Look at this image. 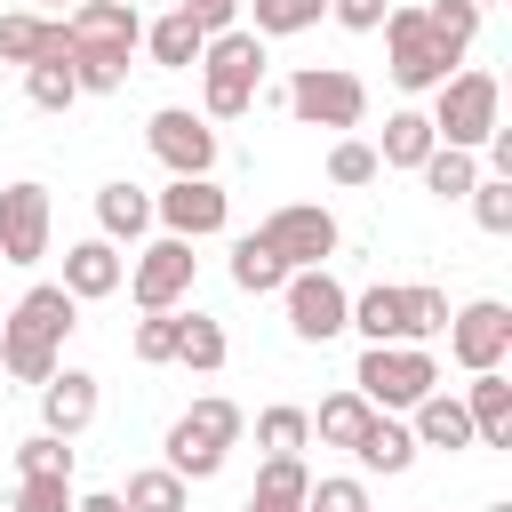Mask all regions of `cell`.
Returning <instances> with one entry per match:
<instances>
[{
	"mask_svg": "<svg viewBox=\"0 0 512 512\" xmlns=\"http://www.w3.org/2000/svg\"><path fill=\"white\" fill-rule=\"evenodd\" d=\"M96 232H104V240H144V232H152V192H136L128 176L104 184V192H96Z\"/></svg>",
	"mask_w": 512,
	"mask_h": 512,
	"instance_id": "cell-24",
	"label": "cell"
},
{
	"mask_svg": "<svg viewBox=\"0 0 512 512\" xmlns=\"http://www.w3.org/2000/svg\"><path fill=\"white\" fill-rule=\"evenodd\" d=\"M280 280H288V264L264 248V232H240L232 240V288L240 296H280Z\"/></svg>",
	"mask_w": 512,
	"mask_h": 512,
	"instance_id": "cell-25",
	"label": "cell"
},
{
	"mask_svg": "<svg viewBox=\"0 0 512 512\" xmlns=\"http://www.w3.org/2000/svg\"><path fill=\"white\" fill-rule=\"evenodd\" d=\"M152 224H168L176 240H208L232 224V200L216 176H168V192H152Z\"/></svg>",
	"mask_w": 512,
	"mask_h": 512,
	"instance_id": "cell-13",
	"label": "cell"
},
{
	"mask_svg": "<svg viewBox=\"0 0 512 512\" xmlns=\"http://www.w3.org/2000/svg\"><path fill=\"white\" fill-rule=\"evenodd\" d=\"M72 512H128L120 488H96V496H72Z\"/></svg>",
	"mask_w": 512,
	"mask_h": 512,
	"instance_id": "cell-46",
	"label": "cell"
},
{
	"mask_svg": "<svg viewBox=\"0 0 512 512\" xmlns=\"http://www.w3.org/2000/svg\"><path fill=\"white\" fill-rule=\"evenodd\" d=\"M240 8H248L256 40H288V32H312L328 16V0H240Z\"/></svg>",
	"mask_w": 512,
	"mask_h": 512,
	"instance_id": "cell-29",
	"label": "cell"
},
{
	"mask_svg": "<svg viewBox=\"0 0 512 512\" xmlns=\"http://www.w3.org/2000/svg\"><path fill=\"white\" fill-rule=\"evenodd\" d=\"M256 440H264V456H304V440H312V416L280 400V408H264V416H256Z\"/></svg>",
	"mask_w": 512,
	"mask_h": 512,
	"instance_id": "cell-35",
	"label": "cell"
},
{
	"mask_svg": "<svg viewBox=\"0 0 512 512\" xmlns=\"http://www.w3.org/2000/svg\"><path fill=\"white\" fill-rule=\"evenodd\" d=\"M280 304H288L296 344H336V336H344V312H352V288H344L328 264H304V272L280 280Z\"/></svg>",
	"mask_w": 512,
	"mask_h": 512,
	"instance_id": "cell-8",
	"label": "cell"
},
{
	"mask_svg": "<svg viewBox=\"0 0 512 512\" xmlns=\"http://www.w3.org/2000/svg\"><path fill=\"white\" fill-rule=\"evenodd\" d=\"M176 320H184V312H144V320H136L128 344H136L144 368H168V360H176Z\"/></svg>",
	"mask_w": 512,
	"mask_h": 512,
	"instance_id": "cell-39",
	"label": "cell"
},
{
	"mask_svg": "<svg viewBox=\"0 0 512 512\" xmlns=\"http://www.w3.org/2000/svg\"><path fill=\"white\" fill-rule=\"evenodd\" d=\"M368 416H376V408H368V400H360V392L344 384V392H328V400H320L312 432H320V448H352V440L368 432Z\"/></svg>",
	"mask_w": 512,
	"mask_h": 512,
	"instance_id": "cell-31",
	"label": "cell"
},
{
	"mask_svg": "<svg viewBox=\"0 0 512 512\" xmlns=\"http://www.w3.org/2000/svg\"><path fill=\"white\" fill-rule=\"evenodd\" d=\"M464 200H472V216H480V232H496V240L512 232V176H480V184H472Z\"/></svg>",
	"mask_w": 512,
	"mask_h": 512,
	"instance_id": "cell-38",
	"label": "cell"
},
{
	"mask_svg": "<svg viewBox=\"0 0 512 512\" xmlns=\"http://www.w3.org/2000/svg\"><path fill=\"white\" fill-rule=\"evenodd\" d=\"M120 280H128V256H120V240H72L64 248V288H72V304H96V296H120Z\"/></svg>",
	"mask_w": 512,
	"mask_h": 512,
	"instance_id": "cell-16",
	"label": "cell"
},
{
	"mask_svg": "<svg viewBox=\"0 0 512 512\" xmlns=\"http://www.w3.org/2000/svg\"><path fill=\"white\" fill-rule=\"evenodd\" d=\"M144 144H152V160L168 176H216V120H200L184 104H160L144 120Z\"/></svg>",
	"mask_w": 512,
	"mask_h": 512,
	"instance_id": "cell-10",
	"label": "cell"
},
{
	"mask_svg": "<svg viewBox=\"0 0 512 512\" xmlns=\"http://www.w3.org/2000/svg\"><path fill=\"white\" fill-rule=\"evenodd\" d=\"M304 512H376V504H368V488L344 472V480H312V488H304Z\"/></svg>",
	"mask_w": 512,
	"mask_h": 512,
	"instance_id": "cell-41",
	"label": "cell"
},
{
	"mask_svg": "<svg viewBox=\"0 0 512 512\" xmlns=\"http://www.w3.org/2000/svg\"><path fill=\"white\" fill-rule=\"evenodd\" d=\"M432 384H440V360H432L424 344H368L360 368H352V392H360L368 408H384V416H408Z\"/></svg>",
	"mask_w": 512,
	"mask_h": 512,
	"instance_id": "cell-5",
	"label": "cell"
},
{
	"mask_svg": "<svg viewBox=\"0 0 512 512\" xmlns=\"http://www.w3.org/2000/svg\"><path fill=\"white\" fill-rule=\"evenodd\" d=\"M432 136L440 144H456V152H480L496 128H504V88H496V72H448L440 88H432Z\"/></svg>",
	"mask_w": 512,
	"mask_h": 512,
	"instance_id": "cell-4",
	"label": "cell"
},
{
	"mask_svg": "<svg viewBox=\"0 0 512 512\" xmlns=\"http://www.w3.org/2000/svg\"><path fill=\"white\" fill-rule=\"evenodd\" d=\"M344 456H352L360 472H384V480H392V472H408V464H416V432H408L400 416H384V408H376V416H368V432H360Z\"/></svg>",
	"mask_w": 512,
	"mask_h": 512,
	"instance_id": "cell-22",
	"label": "cell"
},
{
	"mask_svg": "<svg viewBox=\"0 0 512 512\" xmlns=\"http://www.w3.org/2000/svg\"><path fill=\"white\" fill-rule=\"evenodd\" d=\"M304 488H312L304 456H264V472H256L248 496H272V504H296V512H304Z\"/></svg>",
	"mask_w": 512,
	"mask_h": 512,
	"instance_id": "cell-37",
	"label": "cell"
},
{
	"mask_svg": "<svg viewBox=\"0 0 512 512\" xmlns=\"http://www.w3.org/2000/svg\"><path fill=\"white\" fill-rule=\"evenodd\" d=\"M72 80H80V96H120L128 88V48H72Z\"/></svg>",
	"mask_w": 512,
	"mask_h": 512,
	"instance_id": "cell-32",
	"label": "cell"
},
{
	"mask_svg": "<svg viewBox=\"0 0 512 512\" xmlns=\"http://www.w3.org/2000/svg\"><path fill=\"white\" fill-rule=\"evenodd\" d=\"M192 272H200V256H192V240H176V232H160L152 248H136V264H128V296H136V312H176L184 296H192Z\"/></svg>",
	"mask_w": 512,
	"mask_h": 512,
	"instance_id": "cell-9",
	"label": "cell"
},
{
	"mask_svg": "<svg viewBox=\"0 0 512 512\" xmlns=\"http://www.w3.org/2000/svg\"><path fill=\"white\" fill-rule=\"evenodd\" d=\"M256 232H264V248H272L288 272H304V264H328V256H336V240H344V232H336V216H328L320 200H288V208H272Z\"/></svg>",
	"mask_w": 512,
	"mask_h": 512,
	"instance_id": "cell-11",
	"label": "cell"
},
{
	"mask_svg": "<svg viewBox=\"0 0 512 512\" xmlns=\"http://www.w3.org/2000/svg\"><path fill=\"white\" fill-rule=\"evenodd\" d=\"M448 360L464 368V376H480V368H504V352H512V304H496V296H480V304H464V312H448Z\"/></svg>",
	"mask_w": 512,
	"mask_h": 512,
	"instance_id": "cell-12",
	"label": "cell"
},
{
	"mask_svg": "<svg viewBox=\"0 0 512 512\" xmlns=\"http://www.w3.org/2000/svg\"><path fill=\"white\" fill-rule=\"evenodd\" d=\"M488 512H512V504H488Z\"/></svg>",
	"mask_w": 512,
	"mask_h": 512,
	"instance_id": "cell-49",
	"label": "cell"
},
{
	"mask_svg": "<svg viewBox=\"0 0 512 512\" xmlns=\"http://www.w3.org/2000/svg\"><path fill=\"white\" fill-rule=\"evenodd\" d=\"M240 512H296V504H272V496H248Z\"/></svg>",
	"mask_w": 512,
	"mask_h": 512,
	"instance_id": "cell-47",
	"label": "cell"
},
{
	"mask_svg": "<svg viewBox=\"0 0 512 512\" xmlns=\"http://www.w3.org/2000/svg\"><path fill=\"white\" fill-rule=\"evenodd\" d=\"M416 176H424V192H432V200H464V192L480 184V160H472V152H456V144H432V152L416 160Z\"/></svg>",
	"mask_w": 512,
	"mask_h": 512,
	"instance_id": "cell-27",
	"label": "cell"
},
{
	"mask_svg": "<svg viewBox=\"0 0 512 512\" xmlns=\"http://www.w3.org/2000/svg\"><path fill=\"white\" fill-rule=\"evenodd\" d=\"M32 8H56V16H64V8H72V0H32Z\"/></svg>",
	"mask_w": 512,
	"mask_h": 512,
	"instance_id": "cell-48",
	"label": "cell"
},
{
	"mask_svg": "<svg viewBox=\"0 0 512 512\" xmlns=\"http://www.w3.org/2000/svg\"><path fill=\"white\" fill-rule=\"evenodd\" d=\"M256 80H264V40L248 24L208 32V48H200V120H240L256 104Z\"/></svg>",
	"mask_w": 512,
	"mask_h": 512,
	"instance_id": "cell-2",
	"label": "cell"
},
{
	"mask_svg": "<svg viewBox=\"0 0 512 512\" xmlns=\"http://www.w3.org/2000/svg\"><path fill=\"white\" fill-rule=\"evenodd\" d=\"M432 144H440V136H432L424 112H392V120H384V144H376V168H416Z\"/></svg>",
	"mask_w": 512,
	"mask_h": 512,
	"instance_id": "cell-30",
	"label": "cell"
},
{
	"mask_svg": "<svg viewBox=\"0 0 512 512\" xmlns=\"http://www.w3.org/2000/svg\"><path fill=\"white\" fill-rule=\"evenodd\" d=\"M376 32H384V56H392V64H384V72H392V88H408V96H416V88H440V80L456 72V56L432 40L424 8H384V24H376Z\"/></svg>",
	"mask_w": 512,
	"mask_h": 512,
	"instance_id": "cell-7",
	"label": "cell"
},
{
	"mask_svg": "<svg viewBox=\"0 0 512 512\" xmlns=\"http://www.w3.org/2000/svg\"><path fill=\"white\" fill-rule=\"evenodd\" d=\"M72 472H24L16 480V496H8V512H72Z\"/></svg>",
	"mask_w": 512,
	"mask_h": 512,
	"instance_id": "cell-36",
	"label": "cell"
},
{
	"mask_svg": "<svg viewBox=\"0 0 512 512\" xmlns=\"http://www.w3.org/2000/svg\"><path fill=\"white\" fill-rule=\"evenodd\" d=\"M128 8H144V0H128Z\"/></svg>",
	"mask_w": 512,
	"mask_h": 512,
	"instance_id": "cell-51",
	"label": "cell"
},
{
	"mask_svg": "<svg viewBox=\"0 0 512 512\" xmlns=\"http://www.w3.org/2000/svg\"><path fill=\"white\" fill-rule=\"evenodd\" d=\"M40 56H72V32H64V16H40V8H16V16H0V64H40Z\"/></svg>",
	"mask_w": 512,
	"mask_h": 512,
	"instance_id": "cell-20",
	"label": "cell"
},
{
	"mask_svg": "<svg viewBox=\"0 0 512 512\" xmlns=\"http://www.w3.org/2000/svg\"><path fill=\"white\" fill-rule=\"evenodd\" d=\"M344 328H360L368 344H416V336H408V288H400V280L360 288V296H352V312H344Z\"/></svg>",
	"mask_w": 512,
	"mask_h": 512,
	"instance_id": "cell-19",
	"label": "cell"
},
{
	"mask_svg": "<svg viewBox=\"0 0 512 512\" xmlns=\"http://www.w3.org/2000/svg\"><path fill=\"white\" fill-rule=\"evenodd\" d=\"M24 96H32L40 112H64V104H80L72 56H40V64H24Z\"/></svg>",
	"mask_w": 512,
	"mask_h": 512,
	"instance_id": "cell-33",
	"label": "cell"
},
{
	"mask_svg": "<svg viewBox=\"0 0 512 512\" xmlns=\"http://www.w3.org/2000/svg\"><path fill=\"white\" fill-rule=\"evenodd\" d=\"M64 32H72V48H136L144 40V16L128 0H72L64 8Z\"/></svg>",
	"mask_w": 512,
	"mask_h": 512,
	"instance_id": "cell-17",
	"label": "cell"
},
{
	"mask_svg": "<svg viewBox=\"0 0 512 512\" xmlns=\"http://www.w3.org/2000/svg\"><path fill=\"white\" fill-rule=\"evenodd\" d=\"M464 416H472V448H512V376L480 368L464 384Z\"/></svg>",
	"mask_w": 512,
	"mask_h": 512,
	"instance_id": "cell-18",
	"label": "cell"
},
{
	"mask_svg": "<svg viewBox=\"0 0 512 512\" xmlns=\"http://www.w3.org/2000/svg\"><path fill=\"white\" fill-rule=\"evenodd\" d=\"M96 408H104V392H96L88 368H56L40 384V432H56V440H80L96 424Z\"/></svg>",
	"mask_w": 512,
	"mask_h": 512,
	"instance_id": "cell-15",
	"label": "cell"
},
{
	"mask_svg": "<svg viewBox=\"0 0 512 512\" xmlns=\"http://www.w3.org/2000/svg\"><path fill=\"white\" fill-rule=\"evenodd\" d=\"M72 328H80V304H72L64 280L24 288L16 312L0 320V376H16V384H48V376L64 368V336H72Z\"/></svg>",
	"mask_w": 512,
	"mask_h": 512,
	"instance_id": "cell-1",
	"label": "cell"
},
{
	"mask_svg": "<svg viewBox=\"0 0 512 512\" xmlns=\"http://www.w3.org/2000/svg\"><path fill=\"white\" fill-rule=\"evenodd\" d=\"M424 24H432V40H440L456 64H464V48L480 40V8H472V0H424Z\"/></svg>",
	"mask_w": 512,
	"mask_h": 512,
	"instance_id": "cell-34",
	"label": "cell"
},
{
	"mask_svg": "<svg viewBox=\"0 0 512 512\" xmlns=\"http://www.w3.org/2000/svg\"><path fill=\"white\" fill-rule=\"evenodd\" d=\"M280 104H288L304 128H360V112H368V80L344 72V64H304V72L280 88Z\"/></svg>",
	"mask_w": 512,
	"mask_h": 512,
	"instance_id": "cell-6",
	"label": "cell"
},
{
	"mask_svg": "<svg viewBox=\"0 0 512 512\" xmlns=\"http://www.w3.org/2000/svg\"><path fill=\"white\" fill-rule=\"evenodd\" d=\"M200 48H208V32H200L184 8H168L160 24H144V56H152L160 72H192V64H200Z\"/></svg>",
	"mask_w": 512,
	"mask_h": 512,
	"instance_id": "cell-23",
	"label": "cell"
},
{
	"mask_svg": "<svg viewBox=\"0 0 512 512\" xmlns=\"http://www.w3.org/2000/svg\"><path fill=\"white\" fill-rule=\"evenodd\" d=\"M240 432H248L240 400H224V392L192 400V408H184V416L168 424V472H176V480H216Z\"/></svg>",
	"mask_w": 512,
	"mask_h": 512,
	"instance_id": "cell-3",
	"label": "cell"
},
{
	"mask_svg": "<svg viewBox=\"0 0 512 512\" xmlns=\"http://www.w3.org/2000/svg\"><path fill=\"white\" fill-rule=\"evenodd\" d=\"M376 176H384V168H376V144L344 136V144L328 152V184H344V192H352V184H376Z\"/></svg>",
	"mask_w": 512,
	"mask_h": 512,
	"instance_id": "cell-40",
	"label": "cell"
},
{
	"mask_svg": "<svg viewBox=\"0 0 512 512\" xmlns=\"http://www.w3.org/2000/svg\"><path fill=\"white\" fill-rule=\"evenodd\" d=\"M176 8H184L200 32H232V24H240V0H176Z\"/></svg>",
	"mask_w": 512,
	"mask_h": 512,
	"instance_id": "cell-45",
	"label": "cell"
},
{
	"mask_svg": "<svg viewBox=\"0 0 512 512\" xmlns=\"http://www.w3.org/2000/svg\"><path fill=\"white\" fill-rule=\"evenodd\" d=\"M120 504L128 512H192V480H176L168 464H144V472H128Z\"/></svg>",
	"mask_w": 512,
	"mask_h": 512,
	"instance_id": "cell-26",
	"label": "cell"
},
{
	"mask_svg": "<svg viewBox=\"0 0 512 512\" xmlns=\"http://www.w3.org/2000/svg\"><path fill=\"white\" fill-rule=\"evenodd\" d=\"M224 320H208V312H184L176 320V368H200V376H216L224 368Z\"/></svg>",
	"mask_w": 512,
	"mask_h": 512,
	"instance_id": "cell-28",
	"label": "cell"
},
{
	"mask_svg": "<svg viewBox=\"0 0 512 512\" xmlns=\"http://www.w3.org/2000/svg\"><path fill=\"white\" fill-rule=\"evenodd\" d=\"M48 232H56L48 184L16 176V184L0 192V264H40V256H48Z\"/></svg>",
	"mask_w": 512,
	"mask_h": 512,
	"instance_id": "cell-14",
	"label": "cell"
},
{
	"mask_svg": "<svg viewBox=\"0 0 512 512\" xmlns=\"http://www.w3.org/2000/svg\"><path fill=\"white\" fill-rule=\"evenodd\" d=\"M24 472H72V440H56V432H32L24 448H16V480Z\"/></svg>",
	"mask_w": 512,
	"mask_h": 512,
	"instance_id": "cell-42",
	"label": "cell"
},
{
	"mask_svg": "<svg viewBox=\"0 0 512 512\" xmlns=\"http://www.w3.org/2000/svg\"><path fill=\"white\" fill-rule=\"evenodd\" d=\"M408 432H416V448H472V416H464V392H424L416 408H408Z\"/></svg>",
	"mask_w": 512,
	"mask_h": 512,
	"instance_id": "cell-21",
	"label": "cell"
},
{
	"mask_svg": "<svg viewBox=\"0 0 512 512\" xmlns=\"http://www.w3.org/2000/svg\"><path fill=\"white\" fill-rule=\"evenodd\" d=\"M440 328H448V296H440V288H408V336L432 344Z\"/></svg>",
	"mask_w": 512,
	"mask_h": 512,
	"instance_id": "cell-43",
	"label": "cell"
},
{
	"mask_svg": "<svg viewBox=\"0 0 512 512\" xmlns=\"http://www.w3.org/2000/svg\"><path fill=\"white\" fill-rule=\"evenodd\" d=\"M384 8H392V0H328V16H336L344 32H376V24H384Z\"/></svg>",
	"mask_w": 512,
	"mask_h": 512,
	"instance_id": "cell-44",
	"label": "cell"
},
{
	"mask_svg": "<svg viewBox=\"0 0 512 512\" xmlns=\"http://www.w3.org/2000/svg\"><path fill=\"white\" fill-rule=\"evenodd\" d=\"M472 8H496V0H472Z\"/></svg>",
	"mask_w": 512,
	"mask_h": 512,
	"instance_id": "cell-50",
	"label": "cell"
}]
</instances>
